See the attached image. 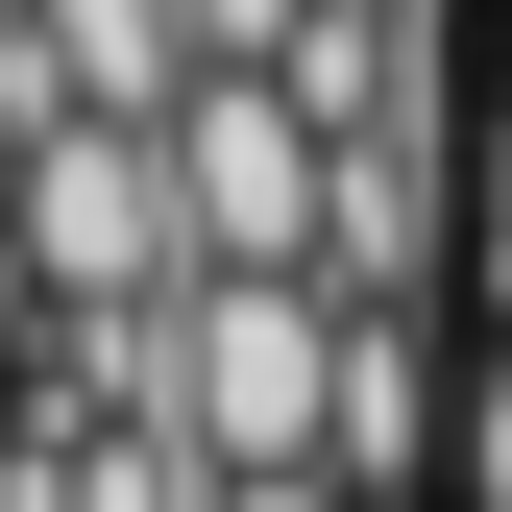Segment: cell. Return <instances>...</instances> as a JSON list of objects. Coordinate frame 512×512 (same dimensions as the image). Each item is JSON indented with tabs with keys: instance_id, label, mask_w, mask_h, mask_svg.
<instances>
[{
	"instance_id": "5b68a950",
	"label": "cell",
	"mask_w": 512,
	"mask_h": 512,
	"mask_svg": "<svg viewBox=\"0 0 512 512\" xmlns=\"http://www.w3.org/2000/svg\"><path fill=\"white\" fill-rule=\"evenodd\" d=\"M0 512H220V464L196 439H74V415H25V488Z\"/></svg>"
},
{
	"instance_id": "8fae6325",
	"label": "cell",
	"mask_w": 512,
	"mask_h": 512,
	"mask_svg": "<svg viewBox=\"0 0 512 512\" xmlns=\"http://www.w3.org/2000/svg\"><path fill=\"white\" fill-rule=\"evenodd\" d=\"M25 25H49V0H0V49H25Z\"/></svg>"
},
{
	"instance_id": "52a82bcc",
	"label": "cell",
	"mask_w": 512,
	"mask_h": 512,
	"mask_svg": "<svg viewBox=\"0 0 512 512\" xmlns=\"http://www.w3.org/2000/svg\"><path fill=\"white\" fill-rule=\"evenodd\" d=\"M49 342V269H25V220H0V366H25Z\"/></svg>"
},
{
	"instance_id": "30bf717a",
	"label": "cell",
	"mask_w": 512,
	"mask_h": 512,
	"mask_svg": "<svg viewBox=\"0 0 512 512\" xmlns=\"http://www.w3.org/2000/svg\"><path fill=\"white\" fill-rule=\"evenodd\" d=\"M488 98H512V0H488Z\"/></svg>"
},
{
	"instance_id": "6da1fadb",
	"label": "cell",
	"mask_w": 512,
	"mask_h": 512,
	"mask_svg": "<svg viewBox=\"0 0 512 512\" xmlns=\"http://www.w3.org/2000/svg\"><path fill=\"white\" fill-rule=\"evenodd\" d=\"M342 366H366V293H317V269H196L171 439H196L220 488H342Z\"/></svg>"
},
{
	"instance_id": "ba28073f",
	"label": "cell",
	"mask_w": 512,
	"mask_h": 512,
	"mask_svg": "<svg viewBox=\"0 0 512 512\" xmlns=\"http://www.w3.org/2000/svg\"><path fill=\"white\" fill-rule=\"evenodd\" d=\"M220 512H366V488H220Z\"/></svg>"
},
{
	"instance_id": "277c9868",
	"label": "cell",
	"mask_w": 512,
	"mask_h": 512,
	"mask_svg": "<svg viewBox=\"0 0 512 512\" xmlns=\"http://www.w3.org/2000/svg\"><path fill=\"white\" fill-rule=\"evenodd\" d=\"M25 74H49V122H196L220 49H196V0H49Z\"/></svg>"
},
{
	"instance_id": "9c48e42d",
	"label": "cell",
	"mask_w": 512,
	"mask_h": 512,
	"mask_svg": "<svg viewBox=\"0 0 512 512\" xmlns=\"http://www.w3.org/2000/svg\"><path fill=\"white\" fill-rule=\"evenodd\" d=\"M0 488H25V366H0Z\"/></svg>"
},
{
	"instance_id": "3957f363",
	"label": "cell",
	"mask_w": 512,
	"mask_h": 512,
	"mask_svg": "<svg viewBox=\"0 0 512 512\" xmlns=\"http://www.w3.org/2000/svg\"><path fill=\"white\" fill-rule=\"evenodd\" d=\"M25 269H49V317H171V293H196L171 122H49V171H25Z\"/></svg>"
},
{
	"instance_id": "7a4b0ae2",
	"label": "cell",
	"mask_w": 512,
	"mask_h": 512,
	"mask_svg": "<svg viewBox=\"0 0 512 512\" xmlns=\"http://www.w3.org/2000/svg\"><path fill=\"white\" fill-rule=\"evenodd\" d=\"M171 196H196V269H317L342 293V122H317L293 74H220L196 122H171Z\"/></svg>"
},
{
	"instance_id": "8992f818",
	"label": "cell",
	"mask_w": 512,
	"mask_h": 512,
	"mask_svg": "<svg viewBox=\"0 0 512 512\" xmlns=\"http://www.w3.org/2000/svg\"><path fill=\"white\" fill-rule=\"evenodd\" d=\"M317 25H342V0H196V49H220V74H293Z\"/></svg>"
}]
</instances>
